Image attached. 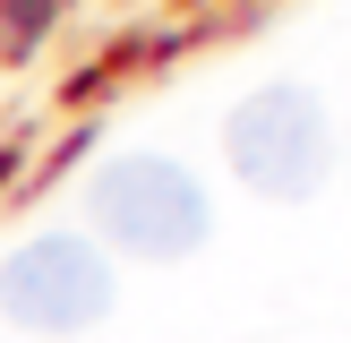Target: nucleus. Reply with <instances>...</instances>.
<instances>
[{"label": "nucleus", "mask_w": 351, "mask_h": 343, "mask_svg": "<svg viewBox=\"0 0 351 343\" xmlns=\"http://www.w3.org/2000/svg\"><path fill=\"white\" fill-rule=\"evenodd\" d=\"M86 206H95V232L137 249V257H189L206 240V189L171 154H120V163H103Z\"/></svg>", "instance_id": "obj_1"}, {"label": "nucleus", "mask_w": 351, "mask_h": 343, "mask_svg": "<svg viewBox=\"0 0 351 343\" xmlns=\"http://www.w3.org/2000/svg\"><path fill=\"white\" fill-rule=\"evenodd\" d=\"M223 146H232V172L257 189V198H308L326 180V103L308 86H257L232 120H223Z\"/></svg>", "instance_id": "obj_2"}, {"label": "nucleus", "mask_w": 351, "mask_h": 343, "mask_svg": "<svg viewBox=\"0 0 351 343\" xmlns=\"http://www.w3.org/2000/svg\"><path fill=\"white\" fill-rule=\"evenodd\" d=\"M0 309H9L26 335H77L112 309V266H103L95 240L77 232H43L0 266Z\"/></svg>", "instance_id": "obj_3"}]
</instances>
